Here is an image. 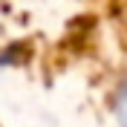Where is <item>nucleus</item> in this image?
I'll return each instance as SVG.
<instances>
[{"label":"nucleus","mask_w":127,"mask_h":127,"mask_svg":"<svg viewBox=\"0 0 127 127\" xmlns=\"http://www.w3.org/2000/svg\"><path fill=\"white\" fill-rule=\"evenodd\" d=\"M104 113L113 127H127V58L104 81Z\"/></svg>","instance_id":"f257e3e1"},{"label":"nucleus","mask_w":127,"mask_h":127,"mask_svg":"<svg viewBox=\"0 0 127 127\" xmlns=\"http://www.w3.org/2000/svg\"><path fill=\"white\" fill-rule=\"evenodd\" d=\"M116 26H119V35L124 40V55H127V0H121L116 9Z\"/></svg>","instance_id":"f03ea898"}]
</instances>
